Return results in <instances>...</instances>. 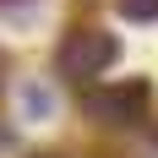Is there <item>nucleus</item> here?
I'll use <instances>...</instances> for the list:
<instances>
[{
  "instance_id": "nucleus-4",
  "label": "nucleus",
  "mask_w": 158,
  "mask_h": 158,
  "mask_svg": "<svg viewBox=\"0 0 158 158\" xmlns=\"http://www.w3.org/2000/svg\"><path fill=\"white\" fill-rule=\"evenodd\" d=\"M22 104H27L33 114H49V109H55V98H49L44 87H27V93H22Z\"/></svg>"
},
{
  "instance_id": "nucleus-2",
  "label": "nucleus",
  "mask_w": 158,
  "mask_h": 158,
  "mask_svg": "<svg viewBox=\"0 0 158 158\" xmlns=\"http://www.w3.org/2000/svg\"><path fill=\"white\" fill-rule=\"evenodd\" d=\"M147 87H131V93H87V109L104 114V120H131V114L142 109Z\"/></svg>"
},
{
  "instance_id": "nucleus-1",
  "label": "nucleus",
  "mask_w": 158,
  "mask_h": 158,
  "mask_svg": "<svg viewBox=\"0 0 158 158\" xmlns=\"http://www.w3.org/2000/svg\"><path fill=\"white\" fill-rule=\"evenodd\" d=\"M114 65V38L109 33H71L60 49V71L65 77H98Z\"/></svg>"
},
{
  "instance_id": "nucleus-3",
  "label": "nucleus",
  "mask_w": 158,
  "mask_h": 158,
  "mask_svg": "<svg viewBox=\"0 0 158 158\" xmlns=\"http://www.w3.org/2000/svg\"><path fill=\"white\" fill-rule=\"evenodd\" d=\"M120 11H126L131 22H153V16H158V0H120Z\"/></svg>"
}]
</instances>
